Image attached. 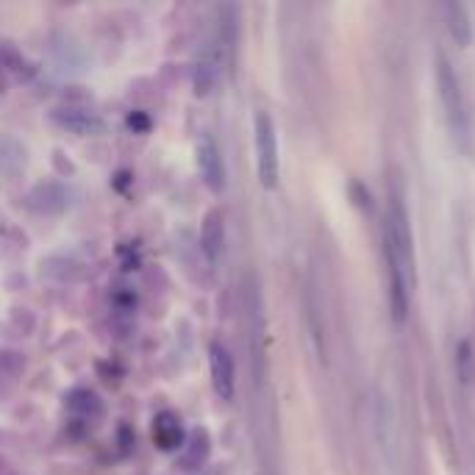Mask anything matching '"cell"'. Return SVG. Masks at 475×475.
Segmentation results:
<instances>
[{
	"instance_id": "1",
	"label": "cell",
	"mask_w": 475,
	"mask_h": 475,
	"mask_svg": "<svg viewBox=\"0 0 475 475\" xmlns=\"http://www.w3.org/2000/svg\"><path fill=\"white\" fill-rule=\"evenodd\" d=\"M384 259L389 278V303L398 323H403L409 312V295L414 287V242L411 222L401 194L389 198V212L384 222Z\"/></svg>"
},
{
	"instance_id": "2",
	"label": "cell",
	"mask_w": 475,
	"mask_h": 475,
	"mask_svg": "<svg viewBox=\"0 0 475 475\" xmlns=\"http://www.w3.org/2000/svg\"><path fill=\"white\" fill-rule=\"evenodd\" d=\"M436 87H439V98L445 106V117H448V125L453 131V136L464 139L470 136V115H467V103H464V92L456 70L451 67V62L439 53L436 59Z\"/></svg>"
},
{
	"instance_id": "3",
	"label": "cell",
	"mask_w": 475,
	"mask_h": 475,
	"mask_svg": "<svg viewBox=\"0 0 475 475\" xmlns=\"http://www.w3.org/2000/svg\"><path fill=\"white\" fill-rule=\"evenodd\" d=\"M254 134H256V170H259V181L264 189H272L278 184V139H275V125L270 120L267 111H259L256 123H254Z\"/></svg>"
},
{
	"instance_id": "4",
	"label": "cell",
	"mask_w": 475,
	"mask_h": 475,
	"mask_svg": "<svg viewBox=\"0 0 475 475\" xmlns=\"http://www.w3.org/2000/svg\"><path fill=\"white\" fill-rule=\"evenodd\" d=\"M209 367H212V384H214V393L222 401H231L234 398V389H237V370H234V358L229 353L226 345L214 342L209 350Z\"/></svg>"
},
{
	"instance_id": "5",
	"label": "cell",
	"mask_w": 475,
	"mask_h": 475,
	"mask_svg": "<svg viewBox=\"0 0 475 475\" xmlns=\"http://www.w3.org/2000/svg\"><path fill=\"white\" fill-rule=\"evenodd\" d=\"M198 164H201V173H203V181L212 192H220L226 186V167H222V156H220V148L212 136H203L201 145H198Z\"/></svg>"
},
{
	"instance_id": "6",
	"label": "cell",
	"mask_w": 475,
	"mask_h": 475,
	"mask_svg": "<svg viewBox=\"0 0 475 475\" xmlns=\"http://www.w3.org/2000/svg\"><path fill=\"white\" fill-rule=\"evenodd\" d=\"M445 22H448V34L453 37V42L459 48H467L472 39V25H470L467 9L462 4H456V0L445 4Z\"/></svg>"
},
{
	"instance_id": "7",
	"label": "cell",
	"mask_w": 475,
	"mask_h": 475,
	"mask_svg": "<svg viewBox=\"0 0 475 475\" xmlns=\"http://www.w3.org/2000/svg\"><path fill=\"white\" fill-rule=\"evenodd\" d=\"M203 250L209 254V259H217L220 250H222V242H226V226H222V214L220 212H209L206 222H203Z\"/></svg>"
},
{
	"instance_id": "8",
	"label": "cell",
	"mask_w": 475,
	"mask_h": 475,
	"mask_svg": "<svg viewBox=\"0 0 475 475\" xmlns=\"http://www.w3.org/2000/svg\"><path fill=\"white\" fill-rule=\"evenodd\" d=\"M456 367H459V378L467 384V381L472 378V350H470V342H462V345H459Z\"/></svg>"
}]
</instances>
